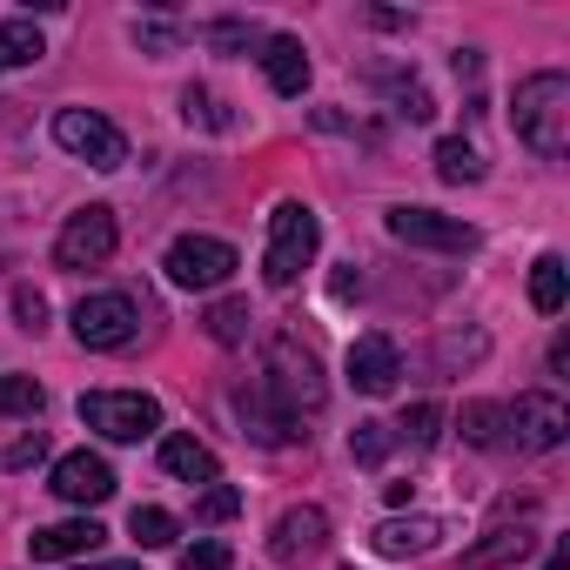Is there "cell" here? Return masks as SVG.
I'll list each match as a JSON object with an SVG mask.
<instances>
[{
  "instance_id": "cell-38",
  "label": "cell",
  "mask_w": 570,
  "mask_h": 570,
  "mask_svg": "<svg viewBox=\"0 0 570 570\" xmlns=\"http://www.w3.org/2000/svg\"><path fill=\"white\" fill-rule=\"evenodd\" d=\"M543 570H570V563H563V557H550V563H543Z\"/></svg>"
},
{
  "instance_id": "cell-37",
  "label": "cell",
  "mask_w": 570,
  "mask_h": 570,
  "mask_svg": "<svg viewBox=\"0 0 570 570\" xmlns=\"http://www.w3.org/2000/svg\"><path fill=\"white\" fill-rule=\"evenodd\" d=\"M95 570H141V563H95Z\"/></svg>"
},
{
  "instance_id": "cell-22",
  "label": "cell",
  "mask_w": 570,
  "mask_h": 570,
  "mask_svg": "<svg viewBox=\"0 0 570 570\" xmlns=\"http://www.w3.org/2000/svg\"><path fill=\"white\" fill-rule=\"evenodd\" d=\"M128 530H135V543H141V550H168V543L181 537V523H175V517H168L161 503H135Z\"/></svg>"
},
{
  "instance_id": "cell-2",
  "label": "cell",
  "mask_w": 570,
  "mask_h": 570,
  "mask_svg": "<svg viewBox=\"0 0 570 570\" xmlns=\"http://www.w3.org/2000/svg\"><path fill=\"white\" fill-rule=\"evenodd\" d=\"M517 141L523 148H537L543 161H557L563 148H570V81L550 68V75H530L523 88H517Z\"/></svg>"
},
{
  "instance_id": "cell-13",
  "label": "cell",
  "mask_w": 570,
  "mask_h": 570,
  "mask_svg": "<svg viewBox=\"0 0 570 570\" xmlns=\"http://www.w3.org/2000/svg\"><path fill=\"white\" fill-rule=\"evenodd\" d=\"M330 543V517L316 510V503H303V510H289L275 523V537H268V557L275 563H303V557H316Z\"/></svg>"
},
{
  "instance_id": "cell-4",
  "label": "cell",
  "mask_w": 570,
  "mask_h": 570,
  "mask_svg": "<svg viewBox=\"0 0 570 570\" xmlns=\"http://www.w3.org/2000/svg\"><path fill=\"white\" fill-rule=\"evenodd\" d=\"M81 423L108 443H141L148 430H161V403L141 390H88L81 396Z\"/></svg>"
},
{
  "instance_id": "cell-21",
  "label": "cell",
  "mask_w": 570,
  "mask_h": 570,
  "mask_svg": "<svg viewBox=\"0 0 570 570\" xmlns=\"http://www.w3.org/2000/svg\"><path fill=\"white\" fill-rule=\"evenodd\" d=\"M563 289H570L563 255H537V268H530V309L537 316H557L563 309Z\"/></svg>"
},
{
  "instance_id": "cell-19",
  "label": "cell",
  "mask_w": 570,
  "mask_h": 570,
  "mask_svg": "<svg viewBox=\"0 0 570 570\" xmlns=\"http://www.w3.org/2000/svg\"><path fill=\"white\" fill-rule=\"evenodd\" d=\"M530 530L523 523H503V530H490L483 543H470L463 550V570H497V563H517V557H530Z\"/></svg>"
},
{
  "instance_id": "cell-12",
  "label": "cell",
  "mask_w": 570,
  "mask_h": 570,
  "mask_svg": "<svg viewBox=\"0 0 570 570\" xmlns=\"http://www.w3.org/2000/svg\"><path fill=\"white\" fill-rule=\"evenodd\" d=\"M396 376H403V356H396L390 336H356V343H350V383H356L363 396H390Z\"/></svg>"
},
{
  "instance_id": "cell-1",
  "label": "cell",
  "mask_w": 570,
  "mask_h": 570,
  "mask_svg": "<svg viewBox=\"0 0 570 570\" xmlns=\"http://www.w3.org/2000/svg\"><path fill=\"white\" fill-rule=\"evenodd\" d=\"M262 396L282 410V416H316L323 410V396H330V383H323V363L289 336V330H275L268 343H262Z\"/></svg>"
},
{
  "instance_id": "cell-24",
  "label": "cell",
  "mask_w": 570,
  "mask_h": 570,
  "mask_svg": "<svg viewBox=\"0 0 570 570\" xmlns=\"http://www.w3.org/2000/svg\"><path fill=\"white\" fill-rule=\"evenodd\" d=\"M436 175L463 188V181H483V161H476L470 141H436Z\"/></svg>"
},
{
  "instance_id": "cell-28",
  "label": "cell",
  "mask_w": 570,
  "mask_h": 570,
  "mask_svg": "<svg viewBox=\"0 0 570 570\" xmlns=\"http://www.w3.org/2000/svg\"><path fill=\"white\" fill-rule=\"evenodd\" d=\"M48 396H41V383L35 376H0V416H35Z\"/></svg>"
},
{
  "instance_id": "cell-14",
  "label": "cell",
  "mask_w": 570,
  "mask_h": 570,
  "mask_svg": "<svg viewBox=\"0 0 570 570\" xmlns=\"http://www.w3.org/2000/svg\"><path fill=\"white\" fill-rule=\"evenodd\" d=\"M101 523L95 517H68V523H48V530H35L28 537V550H35V563H75V557H88V550H101Z\"/></svg>"
},
{
  "instance_id": "cell-8",
  "label": "cell",
  "mask_w": 570,
  "mask_h": 570,
  "mask_svg": "<svg viewBox=\"0 0 570 570\" xmlns=\"http://www.w3.org/2000/svg\"><path fill=\"white\" fill-rule=\"evenodd\" d=\"M563 436H570V410H563V396L530 390V396L503 403V443H517V450H557Z\"/></svg>"
},
{
  "instance_id": "cell-31",
  "label": "cell",
  "mask_w": 570,
  "mask_h": 570,
  "mask_svg": "<svg viewBox=\"0 0 570 570\" xmlns=\"http://www.w3.org/2000/svg\"><path fill=\"white\" fill-rule=\"evenodd\" d=\"M41 456H48V436H41V430H28L21 443L0 450V470H28V463H41Z\"/></svg>"
},
{
  "instance_id": "cell-16",
  "label": "cell",
  "mask_w": 570,
  "mask_h": 570,
  "mask_svg": "<svg viewBox=\"0 0 570 570\" xmlns=\"http://www.w3.org/2000/svg\"><path fill=\"white\" fill-rule=\"evenodd\" d=\"M235 403H242V423H248V436H255V443H275V450H282V443L309 436V430H303L296 416H282V410H275V403L262 396V383H248V390H242Z\"/></svg>"
},
{
  "instance_id": "cell-3",
  "label": "cell",
  "mask_w": 570,
  "mask_h": 570,
  "mask_svg": "<svg viewBox=\"0 0 570 570\" xmlns=\"http://www.w3.org/2000/svg\"><path fill=\"white\" fill-rule=\"evenodd\" d=\"M316 242H323V222L309 202H282L268 215V248H262V282L268 289H296V275L316 262Z\"/></svg>"
},
{
  "instance_id": "cell-20",
  "label": "cell",
  "mask_w": 570,
  "mask_h": 570,
  "mask_svg": "<svg viewBox=\"0 0 570 570\" xmlns=\"http://www.w3.org/2000/svg\"><path fill=\"white\" fill-rule=\"evenodd\" d=\"M41 55H48V41H41L35 21H0V75H8V68H35Z\"/></svg>"
},
{
  "instance_id": "cell-9",
  "label": "cell",
  "mask_w": 570,
  "mask_h": 570,
  "mask_svg": "<svg viewBox=\"0 0 570 570\" xmlns=\"http://www.w3.org/2000/svg\"><path fill=\"white\" fill-rule=\"evenodd\" d=\"M390 235L410 242V248H436V255H470L476 248V228L456 222V215H436V208H390Z\"/></svg>"
},
{
  "instance_id": "cell-29",
  "label": "cell",
  "mask_w": 570,
  "mask_h": 570,
  "mask_svg": "<svg viewBox=\"0 0 570 570\" xmlns=\"http://www.w3.org/2000/svg\"><path fill=\"white\" fill-rule=\"evenodd\" d=\"M390 443H396L390 423H356V430H350V456H356V463H383Z\"/></svg>"
},
{
  "instance_id": "cell-25",
  "label": "cell",
  "mask_w": 570,
  "mask_h": 570,
  "mask_svg": "<svg viewBox=\"0 0 570 570\" xmlns=\"http://www.w3.org/2000/svg\"><path fill=\"white\" fill-rule=\"evenodd\" d=\"M463 436L476 450H497L503 443V403H463Z\"/></svg>"
},
{
  "instance_id": "cell-32",
  "label": "cell",
  "mask_w": 570,
  "mask_h": 570,
  "mask_svg": "<svg viewBox=\"0 0 570 570\" xmlns=\"http://www.w3.org/2000/svg\"><path fill=\"white\" fill-rule=\"evenodd\" d=\"M228 563H235V557H228V543H215V537L181 550V570H228Z\"/></svg>"
},
{
  "instance_id": "cell-36",
  "label": "cell",
  "mask_w": 570,
  "mask_h": 570,
  "mask_svg": "<svg viewBox=\"0 0 570 570\" xmlns=\"http://www.w3.org/2000/svg\"><path fill=\"white\" fill-rule=\"evenodd\" d=\"M181 115H188V121H208V128H222V115H215L208 88H188V95H181Z\"/></svg>"
},
{
  "instance_id": "cell-15",
  "label": "cell",
  "mask_w": 570,
  "mask_h": 570,
  "mask_svg": "<svg viewBox=\"0 0 570 570\" xmlns=\"http://www.w3.org/2000/svg\"><path fill=\"white\" fill-rule=\"evenodd\" d=\"M262 75H268L275 95H303L309 88V48L296 35H268L262 41Z\"/></svg>"
},
{
  "instance_id": "cell-33",
  "label": "cell",
  "mask_w": 570,
  "mask_h": 570,
  "mask_svg": "<svg viewBox=\"0 0 570 570\" xmlns=\"http://www.w3.org/2000/svg\"><path fill=\"white\" fill-rule=\"evenodd\" d=\"M14 316H21V330H41V323H48V296L21 282V289H14Z\"/></svg>"
},
{
  "instance_id": "cell-17",
  "label": "cell",
  "mask_w": 570,
  "mask_h": 570,
  "mask_svg": "<svg viewBox=\"0 0 570 570\" xmlns=\"http://www.w3.org/2000/svg\"><path fill=\"white\" fill-rule=\"evenodd\" d=\"M436 537H443V517H390L370 543L383 557H423V550H436Z\"/></svg>"
},
{
  "instance_id": "cell-27",
  "label": "cell",
  "mask_w": 570,
  "mask_h": 570,
  "mask_svg": "<svg viewBox=\"0 0 570 570\" xmlns=\"http://www.w3.org/2000/svg\"><path fill=\"white\" fill-rule=\"evenodd\" d=\"M436 430H443V410H436V403H410V410H403V423H396V436H403V443H416V450H430V443H436Z\"/></svg>"
},
{
  "instance_id": "cell-34",
  "label": "cell",
  "mask_w": 570,
  "mask_h": 570,
  "mask_svg": "<svg viewBox=\"0 0 570 570\" xmlns=\"http://www.w3.org/2000/svg\"><path fill=\"white\" fill-rule=\"evenodd\" d=\"M135 41H141V48H155V55H168V48H181V28H161V21H148V28H135Z\"/></svg>"
},
{
  "instance_id": "cell-18",
  "label": "cell",
  "mask_w": 570,
  "mask_h": 570,
  "mask_svg": "<svg viewBox=\"0 0 570 570\" xmlns=\"http://www.w3.org/2000/svg\"><path fill=\"white\" fill-rule=\"evenodd\" d=\"M161 470H168V476H181V483H222L215 450H208V443H195V436H161Z\"/></svg>"
},
{
  "instance_id": "cell-6",
  "label": "cell",
  "mask_w": 570,
  "mask_h": 570,
  "mask_svg": "<svg viewBox=\"0 0 570 570\" xmlns=\"http://www.w3.org/2000/svg\"><path fill=\"white\" fill-rule=\"evenodd\" d=\"M168 282L175 289H222V282L242 268V255L222 242V235H181L175 248H168Z\"/></svg>"
},
{
  "instance_id": "cell-23",
  "label": "cell",
  "mask_w": 570,
  "mask_h": 570,
  "mask_svg": "<svg viewBox=\"0 0 570 570\" xmlns=\"http://www.w3.org/2000/svg\"><path fill=\"white\" fill-rule=\"evenodd\" d=\"M248 323H255V316H248V303H215V309L202 316V330H208V336H215L222 350L248 343Z\"/></svg>"
},
{
  "instance_id": "cell-11",
  "label": "cell",
  "mask_w": 570,
  "mask_h": 570,
  "mask_svg": "<svg viewBox=\"0 0 570 570\" xmlns=\"http://www.w3.org/2000/svg\"><path fill=\"white\" fill-rule=\"evenodd\" d=\"M61 503H108L115 497V470H108V456H95V450H68L61 463H55V483H48Z\"/></svg>"
},
{
  "instance_id": "cell-7",
  "label": "cell",
  "mask_w": 570,
  "mask_h": 570,
  "mask_svg": "<svg viewBox=\"0 0 570 570\" xmlns=\"http://www.w3.org/2000/svg\"><path fill=\"white\" fill-rule=\"evenodd\" d=\"M55 141H61L68 155H81L88 168H121V161H128L121 128H115L108 115H95V108H61V115H55Z\"/></svg>"
},
{
  "instance_id": "cell-35",
  "label": "cell",
  "mask_w": 570,
  "mask_h": 570,
  "mask_svg": "<svg viewBox=\"0 0 570 570\" xmlns=\"http://www.w3.org/2000/svg\"><path fill=\"white\" fill-rule=\"evenodd\" d=\"M396 115H403V121H430V115H436V101H430L423 88H403V95H396Z\"/></svg>"
},
{
  "instance_id": "cell-26",
  "label": "cell",
  "mask_w": 570,
  "mask_h": 570,
  "mask_svg": "<svg viewBox=\"0 0 570 570\" xmlns=\"http://www.w3.org/2000/svg\"><path fill=\"white\" fill-rule=\"evenodd\" d=\"M195 41H208V48L228 55V48H255V41H268V35H262L255 21H208V28H195Z\"/></svg>"
},
{
  "instance_id": "cell-5",
  "label": "cell",
  "mask_w": 570,
  "mask_h": 570,
  "mask_svg": "<svg viewBox=\"0 0 570 570\" xmlns=\"http://www.w3.org/2000/svg\"><path fill=\"white\" fill-rule=\"evenodd\" d=\"M135 336H141L135 296L101 289V296H81V303H75V343H81V350H128Z\"/></svg>"
},
{
  "instance_id": "cell-30",
  "label": "cell",
  "mask_w": 570,
  "mask_h": 570,
  "mask_svg": "<svg viewBox=\"0 0 570 570\" xmlns=\"http://www.w3.org/2000/svg\"><path fill=\"white\" fill-rule=\"evenodd\" d=\"M235 510H242V490H228V483H208L195 497V523H228Z\"/></svg>"
},
{
  "instance_id": "cell-10",
  "label": "cell",
  "mask_w": 570,
  "mask_h": 570,
  "mask_svg": "<svg viewBox=\"0 0 570 570\" xmlns=\"http://www.w3.org/2000/svg\"><path fill=\"white\" fill-rule=\"evenodd\" d=\"M115 242H121L115 208H81V215H68V228L55 235V262H61V268H101V262L115 255Z\"/></svg>"
}]
</instances>
